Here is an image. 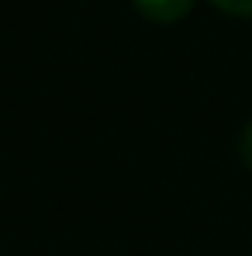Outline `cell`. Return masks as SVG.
Returning <instances> with one entry per match:
<instances>
[{
	"mask_svg": "<svg viewBox=\"0 0 252 256\" xmlns=\"http://www.w3.org/2000/svg\"><path fill=\"white\" fill-rule=\"evenodd\" d=\"M135 7L149 18V21H180L190 7H194V0H135Z\"/></svg>",
	"mask_w": 252,
	"mask_h": 256,
	"instance_id": "cell-1",
	"label": "cell"
},
{
	"mask_svg": "<svg viewBox=\"0 0 252 256\" xmlns=\"http://www.w3.org/2000/svg\"><path fill=\"white\" fill-rule=\"evenodd\" d=\"M211 4L228 14H252V0H211Z\"/></svg>",
	"mask_w": 252,
	"mask_h": 256,
	"instance_id": "cell-2",
	"label": "cell"
},
{
	"mask_svg": "<svg viewBox=\"0 0 252 256\" xmlns=\"http://www.w3.org/2000/svg\"><path fill=\"white\" fill-rule=\"evenodd\" d=\"M239 152H242V160L252 166V122L242 128V138H239Z\"/></svg>",
	"mask_w": 252,
	"mask_h": 256,
	"instance_id": "cell-3",
	"label": "cell"
}]
</instances>
